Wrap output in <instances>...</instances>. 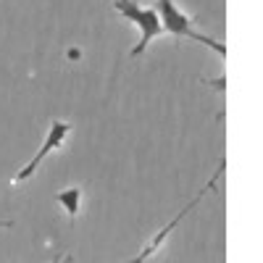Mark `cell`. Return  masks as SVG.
I'll return each mask as SVG.
<instances>
[{
  "mask_svg": "<svg viewBox=\"0 0 263 263\" xmlns=\"http://www.w3.org/2000/svg\"><path fill=\"white\" fill-rule=\"evenodd\" d=\"M114 8L126 18V21H132L137 29H140V42L135 48H132V55H142L145 50H147V45L156 37H161V34H166L163 32V21H161V16H158V11L156 8H142L140 3H135V0H114Z\"/></svg>",
  "mask_w": 263,
  "mask_h": 263,
  "instance_id": "obj_2",
  "label": "cell"
},
{
  "mask_svg": "<svg viewBox=\"0 0 263 263\" xmlns=\"http://www.w3.org/2000/svg\"><path fill=\"white\" fill-rule=\"evenodd\" d=\"M224 168H227V161H221V163H218L216 174H213V177H211V179L205 182V187H203L200 192H197V195L192 197V200H190V203H187V205H184V208H182V211L177 213V216H174L171 221H168V224H166V227H163V229H161V232L156 234V237L150 239V242H147V248H142V253H137L135 258H129L126 263H147V260L153 258V253H156V250H158V248L163 245V239H166V237H168V234H171L174 229H177V227L182 224V218H187V213H190V211H192V208H195L197 203L203 200V197H205V192H211V190H213V187L218 184V179H221V174H224Z\"/></svg>",
  "mask_w": 263,
  "mask_h": 263,
  "instance_id": "obj_3",
  "label": "cell"
},
{
  "mask_svg": "<svg viewBox=\"0 0 263 263\" xmlns=\"http://www.w3.org/2000/svg\"><path fill=\"white\" fill-rule=\"evenodd\" d=\"M50 263H71V258H69V255H55Z\"/></svg>",
  "mask_w": 263,
  "mask_h": 263,
  "instance_id": "obj_6",
  "label": "cell"
},
{
  "mask_svg": "<svg viewBox=\"0 0 263 263\" xmlns=\"http://www.w3.org/2000/svg\"><path fill=\"white\" fill-rule=\"evenodd\" d=\"M0 227H3V229H11V227H13V221H6V218H0Z\"/></svg>",
  "mask_w": 263,
  "mask_h": 263,
  "instance_id": "obj_7",
  "label": "cell"
},
{
  "mask_svg": "<svg viewBox=\"0 0 263 263\" xmlns=\"http://www.w3.org/2000/svg\"><path fill=\"white\" fill-rule=\"evenodd\" d=\"M69 132H71V124L69 121H53L50 124V129H48V135H45V140H42V147L37 150V156L24 166V168H21V171H16V177H13V182H27L29 177H32V174L37 171V166L42 163V161H45L48 156H50V153L53 150H58L63 142H66V137H69Z\"/></svg>",
  "mask_w": 263,
  "mask_h": 263,
  "instance_id": "obj_4",
  "label": "cell"
},
{
  "mask_svg": "<svg viewBox=\"0 0 263 263\" xmlns=\"http://www.w3.org/2000/svg\"><path fill=\"white\" fill-rule=\"evenodd\" d=\"M58 205H63V211L69 213V218H74L79 213V203H82V190L79 187H69V190H63L58 192Z\"/></svg>",
  "mask_w": 263,
  "mask_h": 263,
  "instance_id": "obj_5",
  "label": "cell"
},
{
  "mask_svg": "<svg viewBox=\"0 0 263 263\" xmlns=\"http://www.w3.org/2000/svg\"><path fill=\"white\" fill-rule=\"evenodd\" d=\"M156 11L163 21V32L171 34L174 40H192V42H200V45L211 48L216 55H227V45L224 42H218L203 32H197L195 24H192V18L177 6V0H156Z\"/></svg>",
  "mask_w": 263,
  "mask_h": 263,
  "instance_id": "obj_1",
  "label": "cell"
}]
</instances>
